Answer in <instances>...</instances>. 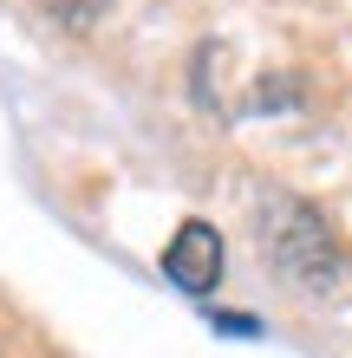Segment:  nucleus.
Returning a JSON list of instances; mask_svg holds the SVG:
<instances>
[{"mask_svg":"<svg viewBox=\"0 0 352 358\" xmlns=\"http://www.w3.org/2000/svg\"><path fill=\"white\" fill-rule=\"evenodd\" d=\"M281 215H287V222H267L274 261L294 273L300 287H333L339 248H333V235H326V222L314 215V208H300V202H281Z\"/></svg>","mask_w":352,"mask_h":358,"instance_id":"obj_1","label":"nucleus"},{"mask_svg":"<svg viewBox=\"0 0 352 358\" xmlns=\"http://www.w3.org/2000/svg\"><path fill=\"white\" fill-rule=\"evenodd\" d=\"M163 273L183 287V293H209L216 280H222V235L209 222H183L176 235H170V248H163Z\"/></svg>","mask_w":352,"mask_h":358,"instance_id":"obj_2","label":"nucleus"},{"mask_svg":"<svg viewBox=\"0 0 352 358\" xmlns=\"http://www.w3.org/2000/svg\"><path fill=\"white\" fill-rule=\"evenodd\" d=\"M216 326H222V332H235V339H255V332H261L248 313H216Z\"/></svg>","mask_w":352,"mask_h":358,"instance_id":"obj_3","label":"nucleus"}]
</instances>
